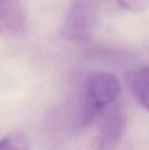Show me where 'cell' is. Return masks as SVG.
I'll use <instances>...</instances> for the list:
<instances>
[{"mask_svg":"<svg viewBox=\"0 0 149 150\" xmlns=\"http://www.w3.org/2000/svg\"><path fill=\"white\" fill-rule=\"evenodd\" d=\"M121 86L114 75L98 71L87 80L80 112L82 126H89L112 106L121 95Z\"/></svg>","mask_w":149,"mask_h":150,"instance_id":"1","label":"cell"},{"mask_svg":"<svg viewBox=\"0 0 149 150\" xmlns=\"http://www.w3.org/2000/svg\"><path fill=\"white\" fill-rule=\"evenodd\" d=\"M94 10L86 0H77L68 12L61 28V36L73 42L90 40L94 27Z\"/></svg>","mask_w":149,"mask_h":150,"instance_id":"2","label":"cell"},{"mask_svg":"<svg viewBox=\"0 0 149 150\" xmlns=\"http://www.w3.org/2000/svg\"><path fill=\"white\" fill-rule=\"evenodd\" d=\"M98 131L96 150H115L126 129V115L119 105L110 106L105 112Z\"/></svg>","mask_w":149,"mask_h":150,"instance_id":"3","label":"cell"},{"mask_svg":"<svg viewBox=\"0 0 149 150\" xmlns=\"http://www.w3.org/2000/svg\"><path fill=\"white\" fill-rule=\"evenodd\" d=\"M26 27L27 16L20 0H0V36L18 37Z\"/></svg>","mask_w":149,"mask_h":150,"instance_id":"4","label":"cell"},{"mask_svg":"<svg viewBox=\"0 0 149 150\" xmlns=\"http://www.w3.org/2000/svg\"><path fill=\"white\" fill-rule=\"evenodd\" d=\"M126 84L128 89L143 106L145 110L148 109V83H149V69L147 65H143L138 69L128 71L125 76Z\"/></svg>","mask_w":149,"mask_h":150,"instance_id":"5","label":"cell"},{"mask_svg":"<svg viewBox=\"0 0 149 150\" xmlns=\"http://www.w3.org/2000/svg\"><path fill=\"white\" fill-rule=\"evenodd\" d=\"M31 143L26 132H16L0 139V150H30Z\"/></svg>","mask_w":149,"mask_h":150,"instance_id":"6","label":"cell"},{"mask_svg":"<svg viewBox=\"0 0 149 150\" xmlns=\"http://www.w3.org/2000/svg\"><path fill=\"white\" fill-rule=\"evenodd\" d=\"M123 9L130 12H140L147 8L149 0H117Z\"/></svg>","mask_w":149,"mask_h":150,"instance_id":"7","label":"cell"}]
</instances>
